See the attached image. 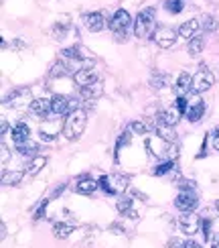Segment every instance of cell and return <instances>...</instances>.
Masks as SVG:
<instances>
[{
	"instance_id": "cell-1",
	"label": "cell",
	"mask_w": 219,
	"mask_h": 248,
	"mask_svg": "<svg viewBox=\"0 0 219 248\" xmlns=\"http://www.w3.org/2000/svg\"><path fill=\"white\" fill-rule=\"evenodd\" d=\"M108 27H110L112 33H114V37H116L118 43H126V41H128V33H130V29L134 27V20H132V16H130L128 10L118 8L116 13H114V16L110 18Z\"/></svg>"
},
{
	"instance_id": "cell-2",
	"label": "cell",
	"mask_w": 219,
	"mask_h": 248,
	"mask_svg": "<svg viewBox=\"0 0 219 248\" xmlns=\"http://www.w3.org/2000/svg\"><path fill=\"white\" fill-rule=\"evenodd\" d=\"M86 124H88V112L83 108H77L75 112H71L65 118V126H63V134L67 140H77L83 130H86Z\"/></svg>"
},
{
	"instance_id": "cell-3",
	"label": "cell",
	"mask_w": 219,
	"mask_h": 248,
	"mask_svg": "<svg viewBox=\"0 0 219 248\" xmlns=\"http://www.w3.org/2000/svg\"><path fill=\"white\" fill-rule=\"evenodd\" d=\"M154 25H156V10L154 6H146L142 8L136 20H134V35L138 39H146L154 33Z\"/></svg>"
},
{
	"instance_id": "cell-4",
	"label": "cell",
	"mask_w": 219,
	"mask_h": 248,
	"mask_svg": "<svg viewBox=\"0 0 219 248\" xmlns=\"http://www.w3.org/2000/svg\"><path fill=\"white\" fill-rule=\"evenodd\" d=\"M77 108H81L77 98L63 96V94H55L51 98V112H53V116H67Z\"/></svg>"
},
{
	"instance_id": "cell-5",
	"label": "cell",
	"mask_w": 219,
	"mask_h": 248,
	"mask_svg": "<svg viewBox=\"0 0 219 248\" xmlns=\"http://www.w3.org/2000/svg\"><path fill=\"white\" fill-rule=\"evenodd\" d=\"M63 126H65V122H61V116L45 118L43 124L39 126V139L43 142H53L59 137V132H63Z\"/></svg>"
},
{
	"instance_id": "cell-6",
	"label": "cell",
	"mask_w": 219,
	"mask_h": 248,
	"mask_svg": "<svg viewBox=\"0 0 219 248\" xmlns=\"http://www.w3.org/2000/svg\"><path fill=\"white\" fill-rule=\"evenodd\" d=\"M4 104L6 106H13L16 110H25L27 106L30 108V104H33V96H30V90L29 88H16L13 90L10 94L4 98Z\"/></svg>"
},
{
	"instance_id": "cell-7",
	"label": "cell",
	"mask_w": 219,
	"mask_h": 248,
	"mask_svg": "<svg viewBox=\"0 0 219 248\" xmlns=\"http://www.w3.org/2000/svg\"><path fill=\"white\" fill-rule=\"evenodd\" d=\"M197 205H199V198H197L195 189H191V191H181V193L175 198V208L181 210L183 214L195 212Z\"/></svg>"
},
{
	"instance_id": "cell-8",
	"label": "cell",
	"mask_w": 219,
	"mask_h": 248,
	"mask_svg": "<svg viewBox=\"0 0 219 248\" xmlns=\"http://www.w3.org/2000/svg\"><path fill=\"white\" fill-rule=\"evenodd\" d=\"M213 84H215L213 74L207 69V65H201V69L193 76V92H195V94H201V92L209 90Z\"/></svg>"
},
{
	"instance_id": "cell-9",
	"label": "cell",
	"mask_w": 219,
	"mask_h": 248,
	"mask_svg": "<svg viewBox=\"0 0 219 248\" xmlns=\"http://www.w3.org/2000/svg\"><path fill=\"white\" fill-rule=\"evenodd\" d=\"M176 33H179V31H175L173 27H156L154 33H152V41H156V45L159 47L169 49V47L175 45Z\"/></svg>"
},
{
	"instance_id": "cell-10",
	"label": "cell",
	"mask_w": 219,
	"mask_h": 248,
	"mask_svg": "<svg viewBox=\"0 0 219 248\" xmlns=\"http://www.w3.org/2000/svg\"><path fill=\"white\" fill-rule=\"evenodd\" d=\"M179 228H181L187 236H193L195 232L201 230V218H199V216H195L193 212L183 214L181 218H179Z\"/></svg>"
},
{
	"instance_id": "cell-11",
	"label": "cell",
	"mask_w": 219,
	"mask_h": 248,
	"mask_svg": "<svg viewBox=\"0 0 219 248\" xmlns=\"http://www.w3.org/2000/svg\"><path fill=\"white\" fill-rule=\"evenodd\" d=\"M81 20H83V27L91 31V33H100V31L106 29V16L102 13H83Z\"/></svg>"
},
{
	"instance_id": "cell-12",
	"label": "cell",
	"mask_w": 219,
	"mask_h": 248,
	"mask_svg": "<svg viewBox=\"0 0 219 248\" xmlns=\"http://www.w3.org/2000/svg\"><path fill=\"white\" fill-rule=\"evenodd\" d=\"M73 79H75V84H77L79 88H88V86H93V84H98V81H100L98 74H96V71H93L91 67H86V69L75 71V74H73Z\"/></svg>"
},
{
	"instance_id": "cell-13",
	"label": "cell",
	"mask_w": 219,
	"mask_h": 248,
	"mask_svg": "<svg viewBox=\"0 0 219 248\" xmlns=\"http://www.w3.org/2000/svg\"><path fill=\"white\" fill-rule=\"evenodd\" d=\"M71 31V20H69V15H61L57 20L53 29H51V35H53L55 41H63L67 37V33Z\"/></svg>"
},
{
	"instance_id": "cell-14",
	"label": "cell",
	"mask_w": 219,
	"mask_h": 248,
	"mask_svg": "<svg viewBox=\"0 0 219 248\" xmlns=\"http://www.w3.org/2000/svg\"><path fill=\"white\" fill-rule=\"evenodd\" d=\"M98 187H100L98 181L91 179L89 175H79V177L75 179V185H73V189H75L77 193H81V195H91Z\"/></svg>"
},
{
	"instance_id": "cell-15",
	"label": "cell",
	"mask_w": 219,
	"mask_h": 248,
	"mask_svg": "<svg viewBox=\"0 0 219 248\" xmlns=\"http://www.w3.org/2000/svg\"><path fill=\"white\" fill-rule=\"evenodd\" d=\"M205 114V102L199 96H193V102H189V112H187V120L189 122H199Z\"/></svg>"
},
{
	"instance_id": "cell-16",
	"label": "cell",
	"mask_w": 219,
	"mask_h": 248,
	"mask_svg": "<svg viewBox=\"0 0 219 248\" xmlns=\"http://www.w3.org/2000/svg\"><path fill=\"white\" fill-rule=\"evenodd\" d=\"M152 130L159 134V139H162L164 142H175V139H176L175 126H171V124H164V122H159L154 118H152Z\"/></svg>"
},
{
	"instance_id": "cell-17",
	"label": "cell",
	"mask_w": 219,
	"mask_h": 248,
	"mask_svg": "<svg viewBox=\"0 0 219 248\" xmlns=\"http://www.w3.org/2000/svg\"><path fill=\"white\" fill-rule=\"evenodd\" d=\"M191 92H193V78L187 74V71H183V74L176 78L175 94H176V98H179V96H189Z\"/></svg>"
},
{
	"instance_id": "cell-18",
	"label": "cell",
	"mask_w": 219,
	"mask_h": 248,
	"mask_svg": "<svg viewBox=\"0 0 219 248\" xmlns=\"http://www.w3.org/2000/svg\"><path fill=\"white\" fill-rule=\"evenodd\" d=\"M199 29H201V18H191L179 27V35L187 41H191L193 37L199 35Z\"/></svg>"
},
{
	"instance_id": "cell-19",
	"label": "cell",
	"mask_w": 219,
	"mask_h": 248,
	"mask_svg": "<svg viewBox=\"0 0 219 248\" xmlns=\"http://www.w3.org/2000/svg\"><path fill=\"white\" fill-rule=\"evenodd\" d=\"M30 112H33L35 116H39V118H49V114H53L51 112V100H47V98H37V100H33V104H30V108H29Z\"/></svg>"
},
{
	"instance_id": "cell-20",
	"label": "cell",
	"mask_w": 219,
	"mask_h": 248,
	"mask_svg": "<svg viewBox=\"0 0 219 248\" xmlns=\"http://www.w3.org/2000/svg\"><path fill=\"white\" fill-rule=\"evenodd\" d=\"M29 140H30V128L27 126V122H16L15 128H13L15 147H18V144H23V142H29Z\"/></svg>"
},
{
	"instance_id": "cell-21",
	"label": "cell",
	"mask_w": 219,
	"mask_h": 248,
	"mask_svg": "<svg viewBox=\"0 0 219 248\" xmlns=\"http://www.w3.org/2000/svg\"><path fill=\"white\" fill-rule=\"evenodd\" d=\"M110 181H112V187H114V195H118V193H124L128 189L130 177L128 175H122V173H114V175H110Z\"/></svg>"
},
{
	"instance_id": "cell-22",
	"label": "cell",
	"mask_w": 219,
	"mask_h": 248,
	"mask_svg": "<svg viewBox=\"0 0 219 248\" xmlns=\"http://www.w3.org/2000/svg\"><path fill=\"white\" fill-rule=\"evenodd\" d=\"M79 94L83 100H88V102H93L96 98H100L103 94V86H102V81H98V84H93V86H88V88H79Z\"/></svg>"
},
{
	"instance_id": "cell-23",
	"label": "cell",
	"mask_w": 219,
	"mask_h": 248,
	"mask_svg": "<svg viewBox=\"0 0 219 248\" xmlns=\"http://www.w3.org/2000/svg\"><path fill=\"white\" fill-rule=\"evenodd\" d=\"M47 165V157L45 155H39V157H35V159H30V163H29V167H27V175L29 177H35V175H39L41 171H43V167Z\"/></svg>"
},
{
	"instance_id": "cell-24",
	"label": "cell",
	"mask_w": 219,
	"mask_h": 248,
	"mask_svg": "<svg viewBox=\"0 0 219 248\" xmlns=\"http://www.w3.org/2000/svg\"><path fill=\"white\" fill-rule=\"evenodd\" d=\"M132 198H128V195H122V198L118 200V203H116V208H118V212L120 214H124V216H128V218H138V214L132 210Z\"/></svg>"
},
{
	"instance_id": "cell-25",
	"label": "cell",
	"mask_w": 219,
	"mask_h": 248,
	"mask_svg": "<svg viewBox=\"0 0 219 248\" xmlns=\"http://www.w3.org/2000/svg\"><path fill=\"white\" fill-rule=\"evenodd\" d=\"M16 151H18V155L20 157H27V159H35V157H39V144L37 142H23V144H18L16 147Z\"/></svg>"
},
{
	"instance_id": "cell-26",
	"label": "cell",
	"mask_w": 219,
	"mask_h": 248,
	"mask_svg": "<svg viewBox=\"0 0 219 248\" xmlns=\"http://www.w3.org/2000/svg\"><path fill=\"white\" fill-rule=\"evenodd\" d=\"M71 232H73V224H67V222H55L53 224V236L59 240H65Z\"/></svg>"
},
{
	"instance_id": "cell-27",
	"label": "cell",
	"mask_w": 219,
	"mask_h": 248,
	"mask_svg": "<svg viewBox=\"0 0 219 248\" xmlns=\"http://www.w3.org/2000/svg\"><path fill=\"white\" fill-rule=\"evenodd\" d=\"M175 169H179L176 161H162V163H159L152 169V175H156V177H162V175H166V173H173Z\"/></svg>"
},
{
	"instance_id": "cell-28",
	"label": "cell",
	"mask_w": 219,
	"mask_h": 248,
	"mask_svg": "<svg viewBox=\"0 0 219 248\" xmlns=\"http://www.w3.org/2000/svg\"><path fill=\"white\" fill-rule=\"evenodd\" d=\"M205 47V37L203 35H197L189 41V45H187V51H189V55H199Z\"/></svg>"
},
{
	"instance_id": "cell-29",
	"label": "cell",
	"mask_w": 219,
	"mask_h": 248,
	"mask_svg": "<svg viewBox=\"0 0 219 248\" xmlns=\"http://www.w3.org/2000/svg\"><path fill=\"white\" fill-rule=\"evenodd\" d=\"M67 74H69V67H67V63L63 59L55 61V63L51 65V69H49V78H65Z\"/></svg>"
},
{
	"instance_id": "cell-30",
	"label": "cell",
	"mask_w": 219,
	"mask_h": 248,
	"mask_svg": "<svg viewBox=\"0 0 219 248\" xmlns=\"http://www.w3.org/2000/svg\"><path fill=\"white\" fill-rule=\"evenodd\" d=\"M25 177V173L23 171H2V185H18L20 183V179Z\"/></svg>"
},
{
	"instance_id": "cell-31",
	"label": "cell",
	"mask_w": 219,
	"mask_h": 248,
	"mask_svg": "<svg viewBox=\"0 0 219 248\" xmlns=\"http://www.w3.org/2000/svg\"><path fill=\"white\" fill-rule=\"evenodd\" d=\"M166 84H169V76L162 74V71H154V74L150 76V88L161 90V88H164Z\"/></svg>"
},
{
	"instance_id": "cell-32",
	"label": "cell",
	"mask_w": 219,
	"mask_h": 248,
	"mask_svg": "<svg viewBox=\"0 0 219 248\" xmlns=\"http://www.w3.org/2000/svg\"><path fill=\"white\" fill-rule=\"evenodd\" d=\"M201 27L207 31V33H215L217 27H219V20H217L213 15H205V16L201 18Z\"/></svg>"
},
{
	"instance_id": "cell-33",
	"label": "cell",
	"mask_w": 219,
	"mask_h": 248,
	"mask_svg": "<svg viewBox=\"0 0 219 248\" xmlns=\"http://www.w3.org/2000/svg\"><path fill=\"white\" fill-rule=\"evenodd\" d=\"M164 8L169 10L171 15H179L185 8V0H164Z\"/></svg>"
},
{
	"instance_id": "cell-34",
	"label": "cell",
	"mask_w": 219,
	"mask_h": 248,
	"mask_svg": "<svg viewBox=\"0 0 219 248\" xmlns=\"http://www.w3.org/2000/svg\"><path fill=\"white\" fill-rule=\"evenodd\" d=\"M164 157L166 161H176V157H179V144H176V140L164 144Z\"/></svg>"
},
{
	"instance_id": "cell-35",
	"label": "cell",
	"mask_w": 219,
	"mask_h": 248,
	"mask_svg": "<svg viewBox=\"0 0 219 248\" xmlns=\"http://www.w3.org/2000/svg\"><path fill=\"white\" fill-rule=\"evenodd\" d=\"M175 108L179 112L181 116H187V112H189V96H179L175 100Z\"/></svg>"
},
{
	"instance_id": "cell-36",
	"label": "cell",
	"mask_w": 219,
	"mask_h": 248,
	"mask_svg": "<svg viewBox=\"0 0 219 248\" xmlns=\"http://www.w3.org/2000/svg\"><path fill=\"white\" fill-rule=\"evenodd\" d=\"M130 130H132L134 134H148L150 126H148V124H146L144 120H132V122H130Z\"/></svg>"
},
{
	"instance_id": "cell-37",
	"label": "cell",
	"mask_w": 219,
	"mask_h": 248,
	"mask_svg": "<svg viewBox=\"0 0 219 248\" xmlns=\"http://www.w3.org/2000/svg\"><path fill=\"white\" fill-rule=\"evenodd\" d=\"M98 185H100V189H102L103 193H108V195H114V187H112L110 175H102V177L98 179Z\"/></svg>"
},
{
	"instance_id": "cell-38",
	"label": "cell",
	"mask_w": 219,
	"mask_h": 248,
	"mask_svg": "<svg viewBox=\"0 0 219 248\" xmlns=\"http://www.w3.org/2000/svg\"><path fill=\"white\" fill-rule=\"evenodd\" d=\"M201 234L205 236V240L211 238V220L209 218H201Z\"/></svg>"
},
{
	"instance_id": "cell-39",
	"label": "cell",
	"mask_w": 219,
	"mask_h": 248,
	"mask_svg": "<svg viewBox=\"0 0 219 248\" xmlns=\"http://www.w3.org/2000/svg\"><path fill=\"white\" fill-rule=\"evenodd\" d=\"M47 205H49V200H43L39 203V208H37V212H35V216H33V220L35 222H39L41 218H45V210H47Z\"/></svg>"
},
{
	"instance_id": "cell-40",
	"label": "cell",
	"mask_w": 219,
	"mask_h": 248,
	"mask_svg": "<svg viewBox=\"0 0 219 248\" xmlns=\"http://www.w3.org/2000/svg\"><path fill=\"white\" fill-rule=\"evenodd\" d=\"M130 132H132V130L128 128V130H124V132L120 134V137H118V142H116V151H120V149H122V144H128V142H130V137H132Z\"/></svg>"
},
{
	"instance_id": "cell-41",
	"label": "cell",
	"mask_w": 219,
	"mask_h": 248,
	"mask_svg": "<svg viewBox=\"0 0 219 248\" xmlns=\"http://www.w3.org/2000/svg\"><path fill=\"white\" fill-rule=\"evenodd\" d=\"M209 140H211V144H213V151L219 153V134H217V132H211V134H209Z\"/></svg>"
},
{
	"instance_id": "cell-42",
	"label": "cell",
	"mask_w": 219,
	"mask_h": 248,
	"mask_svg": "<svg viewBox=\"0 0 219 248\" xmlns=\"http://www.w3.org/2000/svg\"><path fill=\"white\" fill-rule=\"evenodd\" d=\"M0 151H2V153H0V163L6 165V161H8V149H6V144H4V142L0 144Z\"/></svg>"
},
{
	"instance_id": "cell-43",
	"label": "cell",
	"mask_w": 219,
	"mask_h": 248,
	"mask_svg": "<svg viewBox=\"0 0 219 248\" xmlns=\"http://www.w3.org/2000/svg\"><path fill=\"white\" fill-rule=\"evenodd\" d=\"M183 246H185V242L181 238H171L169 244H166V248H183Z\"/></svg>"
},
{
	"instance_id": "cell-44",
	"label": "cell",
	"mask_w": 219,
	"mask_h": 248,
	"mask_svg": "<svg viewBox=\"0 0 219 248\" xmlns=\"http://www.w3.org/2000/svg\"><path fill=\"white\" fill-rule=\"evenodd\" d=\"M10 47H13V49H18V51H20V49H25L27 45H25V43H23V41H20V39H15L13 43H10Z\"/></svg>"
},
{
	"instance_id": "cell-45",
	"label": "cell",
	"mask_w": 219,
	"mask_h": 248,
	"mask_svg": "<svg viewBox=\"0 0 219 248\" xmlns=\"http://www.w3.org/2000/svg\"><path fill=\"white\" fill-rule=\"evenodd\" d=\"M6 132H8V122H6V118H2V120H0V134L4 137Z\"/></svg>"
},
{
	"instance_id": "cell-46",
	"label": "cell",
	"mask_w": 219,
	"mask_h": 248,
	"mask_svg": "<svg viewBox=\"0 0 219 248\" xmlns=\"http://www.w3.org/2000/svg\"><path fill=\"white\" fill-rule=\"evenodd\" d=\"M110 230H112L114 234H124V230H122V226H118V224H112V226H110Z\"/></svg>"
},
{
	"instance_id": "cell-47",
	"label": "cell",
	"mask_w": 219,
	"mask_h": 248,
	"mask_svg": "<svg viewBox=\"0 0 219 248\" xmlns=\"http://www.w3.org/2000/svg\"><path fill=\"white\" fill-rule=\"evenodd\" d=\"M183 248H201V244H197V242H195V240H187V242H185V246H183Z\"/></svg>"
},
{
	"instance_id": "cell-48",
	"label": "cell",
	"mask_w": 219,
	"mask_h": 248,
	"mask_svg": "<svg viewBox=\"0 0 219 248\" xmlns=\"http://www.w3.org/2000/svg\"><path fill=\"white\" fill-rule=\"evenodd\" d=\"M65 189V185H59V187H55V191H53V198H57V195H61V191Z\"/></svg>"
},
{
	"instance_id": "cell-49",
	"label": "cell",
	"mask_w": 219,
	"mask_h": 248,
	"mask_svg": "<svg viewBox=\"0 0 219 248\" xmlns=\"http://www.w3.org/2000/svg\"><path fill=\"white\" fill-rule=\"evenodd\" d=\"M215 208H217V210H219V200H217V202H215Z\"/></svg>"
},
{
	"instance_id": "cell-50",
	"label": "cell",
	"mask_w": 219,
	"mask_h": 248,
	"mask_svg": "<svg viewBox=\"0 0 219 248\" xmlns=\"http://www.w3.org/2000/svg\"><path fill=\"white\" fill-rule=\"evenodd\" d=\"M211 248H219V246H211Z\"/></svg>"
},
{
	"instance_id": "cell-51",
	"label": "cell",
	"mask_w": 219,
	"mask_h": 248,
	"mask_svg": "<svg viewBox=\"0 0 219 248\" xmlns=\"http://www.w3.org/2000/svg\"><path fill=\"white\" fill-rule=\"evenodd\" d=\"M217 134H219V128H217Z\"/></svg>"
},
{
	"instance_id": "cell-52",
	"label": "cell",
	"mask_w": 219,
	"mask_h": 248,
	"mask_svg": "<svg viewBox=\"0 0 219 248\" xmlns=\"http://www.w3.org/2000/svg\"><path fill=\"white\" fill-rule=\"evenodd\" d=\"M217 246H219V244H217Z\"/></svg>"
}]
</instances>
